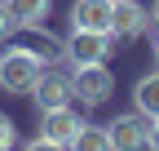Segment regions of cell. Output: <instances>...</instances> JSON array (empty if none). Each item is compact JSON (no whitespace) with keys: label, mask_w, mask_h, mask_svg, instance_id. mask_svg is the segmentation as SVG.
I'll return each instance as SVG.
<instances>
[{"label":"cell","mask_w":159,"mask_h":151,"mask_svg":"<svg viewBox=\"0 0 159 151\" xmlns=\"http://www.w3.org/2000/svg\"><path fill=\"white\" fill-rule=\"evenodd\" d=\"M9 13H13V22H22V27H35V22H44L49 9H53V0H5Z\"/></svg>","instance_id":"cell-11"},{"label":"cell","mask_w":159,"mask_h":151,"mask_svg":"<svg viewBox=\"0 0 159 151\" xmlns=\"http://www.w3.org/2000/svg\"><path fill=\"white\" fill-rule=\"evenodd\" d=\"M22 151H66V147H57V142H49V138H31Z\"/></svg>","instance_id":"cell-13"},{"label":"cell","mask_w":159,"mask_h":151,"mask_svg":"<svg viewBox=\"0 0 159 151\" xmlns=\"http://www.w3.org/2000/svg\"><path fill=\"white\" fill-rule=\"evenodd\" d=\"M13 142H18L13 120H9V116H0V151H13Z\"/></svg>","instance_id":"cell-12"},{"label":"cell","mask_w":159,"mask_h":151,"mask_svg":"<svg viewBox=\"0 0 159 151\" xmlns=\"http://www.w3.org/2000/svg\"><path fill=\"white\" fill-rule=\"evenodd\" d=\"M133 102H137V111H142L146 120H155V116H159V71H150V76H142V80H137Z\"/></svg>","instance_id":"cell-9"},{"label":"cell","mask_w":159,"mask_h":151,"mask_svg":"<svg viewBox=\"0 0 159 151\" xmlns=\"http://www.w3.org/2000/svg\"><path fill=\"white\" fill-rule=\"evenodd\" d=\"M111 147L115 151H150V120L137 111V116H115L106 124Z\"/></svg>","instance_id":"cell-4"},{"label":"cell","mask_w":159,"mask_h":151,"mask_svg":"<svg viewBox=\"0 0 159 151\" xmlns=\"http://www.w3.org/2000/svg\"><path fill=\"white\" fill-rule=\"evenodd\" d=\"M111 53V31H89V27H71L66 36V58L75 67H89V62H106Z\"/></svg>","instance_id":"cell-3"},{"label":"cell","mask_w":159,"mask_h":151,"mask_svg":"<svg viewBox=\"0 0 159 151\" xmlns=\"http://www.w3.org/2000/svg\"><path fill=\"white\" fill-rule=\"evenodd\" d=\"M9 27H13V13H9L5 0H0V36H9Z\"/></svg>","instance_id":"cell-14"},{"label":"cell","mask_w":159,"mask_h":151,"mask_svg":"<svg viewBox=\"0 0 159 151\" xmlns=\"http://www.w3.org/2000/svg\"><path fill=\"white\" fill-rule=\"evenodd\" d=\"M44 62L35 49H5L0 53V89L5 93H31Z\"/></svg>","instance_id":"cell-1"},{"label":"cell","mask_w":159,"mask_h":151,"mask_svg":"<svg viewBox=\"0 0 159 151\" xmlns=\"http://www.w3.org/2000/svg\"><path fill=\"white\" fill-rule=\"evenodd\" d=\"M150 18H155V22H159V0H155V5H150Z\"/></svg>","instance_id":"cell-16"},{"label":"cell","mask_w":159,"mask_h":151,"mask_svg":"<svg viewBox=\"0 0 159 151\" xmlns=\"http://www.w3.org/2000/svg\"><path fill=\"white\" fill-rule=\"evenodd\" d=\"M155 53H159V49H155Z\"/></svg>","instance_id":"cell-17"},{"label":"cell","mask_w":159,"mask_h":151,"mask_svg":"<svg viewBox=\"0 0 159 151\" xmlns=\"http://www.w3.org/2000/svg\"><path fill=\"white\" fill-rule=\"evenodd\" d=\"M71 85H75V98L84 102V107H102L111 93H115V76L102 62H89V67H75Z\"/></svg>","instance_id":"cell-2"},{"label":"cell","mask_w":159,"mask_h":151,"mask_svg":"<svg viewBox=\"0 0 159 151\" xmlns=\"http://www.w3.org/2000/svg\"><path fill=\"white\" fill-rule=\"evenodd\" d=\"M150 151H159V116L150 120Z\"/></svg>","instance_id":"cell-15"},{"label":"cell","mask_w":159,"mask_h":151,"mask_svg":"<svg viewBox=\"0 0 159 151\" xmlns=\"http://www.w3.org/2000/svg\"><path fill=\"white\" fill-rule=\"evenodd\" d=\"M150 22V13L137 5V0H115V22H111V36H124V40H133V36H142Z\"/></svg>","instance_id":"cell-8"},{"label":"cell","mask_w":159,"mask_h":151,"mask_svg":"<svg viewBox=\"0 0 159 151\" xmlns=\"http://www.w3.org/2000/svg\"><path fill=\"white\" fill-rule=\"evenodd\" d=\"M80 120L71 107H53V111H40V138H49L57 147H71V138L80 134Z\"/></svg>","instance_id":"cell-6"},{"label":"cell","mask_w":159,"mask_h":151,"mask_svg":"<svg viewBox=\"0 0 159 151\" xmlns=\"http://www.w3.org/2000/svg\"><path fill=\"white\" fill-rule=\"evenodd\" d=\"M111 22H115V0H75V9H71V27L111 31Z\"/></svg>","instance_id":"cell-7"},{"label":"cell","mask_w":159,"mask_h":151,"mask_svg":"<svg viewBox=\"0 0 159 151\" xmlns=\"http://www.w3.org/2000/svg\"><path fill=\"white\" fill-rule=\"evenodd\" d=\"M66 151H115L111 147V134H106V124H80V134L71 138Z\"/></svg>","instance_id":"cell-10"},{"label":"cell","mask_w":159,"mask_h":151,"mask_svg":"<svg viewBox=\"0 0 159 151\" xmlns=\"http://www.w3.org/2000/svg\"><path fill=\"white\" fill-rule=\"evenodd\" d=\"M31 98L40 111H53V107H71L75 98V85H71V76L66 71H40V80L31 89Z\"/></svg>","instance_id":"cell-5"}]
</instances>
